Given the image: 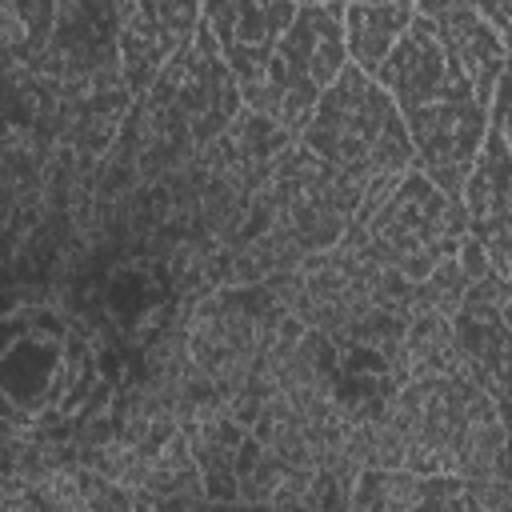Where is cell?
<instances>
[{"label": "cell", "mask_w": 512, "mask_h": 512, "mask_svg": "<svg viewBox=\"0 0 512 512\" xmlns=\"http://www.w3.org/2000/svg\"><path fill=\"white\" fill-rule=\"evenodd\" d=\"M300 4H324V0H300Z\"/></svg>", "instance_id": "cell-20"}, {"label": "cell", "mask_w": 512, "mask_h": 512, "mask_svg": "<svg viewBox=\"0 0 512 512\" xmlns=\"http://www.w3.org/2000/svg\"><path fill=\"white\" fill-rule=\"evenodd\" d=\"M492 120H500V128H504V136L512 144V68L504 72V80H500V88L492 96Z\"/></svg>", "instance_id": "cell-18"}, {"label": "cell", "mask_w": 512, "mask_h": 512, "mask_svg": "<svg viewBox=\"0 0 512 512\" xmlns=\"http://www.w3.org/2000/svg\"><path fill=\"white\" fill-rule=\"evenodd\" d=\"M468 236H476L500 276L512 280V144L500 120H488L480 156L464 184Z\"/></svg>", "instance_id": "cell-10"}, {"label": "cell", "mask_w": 512, "mask_h": 512, "mask_svg": "<svg viewBox=\"0 0 512 512\" xmlns=\"http://www.w3.org/2000/svg\"><path fill=\"white\" fill-rule=\"evenodd\" d=\"M300 144L312 148L360 196L416 168V148L392 92L352 60L324 88Z\"/></svg>", "instance_id": "cell-3"}, {"label": "cell", "mask_w": 512, "mask_h": 512, "mask_svg": "<svg viewBox=\"0 0 512 512\" xmlns=\"http://www.w3.org/2000/svg\"><path fill=\"white\" fill-rule=\"evenodd\" d=\"M468 8H476L496 32H508L512 28V0H464Z\"/></svg>", "instance_id": "cell-17"}, {"label": "cell", "mask_w": 512, "mask_h": 512, "mask_svg": "<svg viewBox=\"0 0 512 512\" xmlns=\"http://www.w3.org/2000/svg\"><path fill=\"white\" fill-rule=\"evenodd\" d=\"M388 408L404 440V468L420 476L452 472L468 484L500 480L508 428L472 364L400 380L388 392Z\"/></svg>", "instance_id": "cell-2"}, {"label": "cell", "mask_w": 512, "mask_h": 512, "mask_svg": "<svg viewBox=\"0 0 512 512\" xmlns=\"http://www.w3.org/2000/svg\"><path fill=\"white\" fill-rule=\"evenodd\" d=\"M416 16L432 24V32L440 36V44L452 52V60L468 72L476 96L492 108V96L504 80V72L512 68L508 60V44L504 32H496L476 8H468L464 0H416Z\"/></svg>", "instance_id": "cell-12"}, {"label": "cell", "mask_w": 512, "mask_h": 512, "mask_svg": "<svg viewBox=\"0 0 512 512\" xmlns=\"http://www.w3.org/2000/svg\"><path fill=\"white\" fill-rule=\"evenodd\" d=\"M144 96H152V116L168 128H180L192 144H204L216 132L232 128V120L244 108L240 84L204 16L196 36L168 60V68Z\"/></svg>", "instance_id": "cell-7"}, {"label": "cell", "mask_w": 512, "mask_h": 512, "mask_svg": "<svg viewBox=\"0 0 512 512\" xmlns=\"http://www.w3.org/2000/svg\"><path fill=\"white\" fill-rule=\"evenodd\" d=\"M4 64L8 72H32L52 44L60 0H4Z\"/></svg>", "instance_id": "cell-15"}, {"label": "cell", "mask_w": 512, "mask_h": 512, "mask_svg": "<svg viewBox=\"0 0 512 512\" xmlns=\"http://www.w3.org/2000/svg\"><path fill=\"white\" fill-rule=\"evenodd\" d=\"M348 508H388V512L432 508V512H444V508H476V500H472L468 480L452 476V472L420 476L412 468H360Z\"/></svg>", "instance_id": "cell-13"}, {"label": "cell", "mask_w": 512, "mask_h": 512, "mask_svg": "<svg viewBox=\"0 0 512 512\" xmlns=\"http://www.w3.org/2000/svg\"><path fill=\"white\" fill-rule=\"evenodd\" d=\"M344 32H348V56L364 72L376 76L384 56L396 48V40L416 20V0H344Z\"/></svg>", "instance_id": "cell-14"}, {"label": "cell", "mask_w": 512, "mask_h": 512, "mask_svg": "<svg viewBox=\"0 0 512 512\" xmlns=\"http://www.w3.org/2000/svg\"><path fill=\"white\" fill-rule=\"evenodd\" d=\"M268 208L272 232L284 236L300 256H312L344 236V228L356 220L360 192L296 136V144H288V152H280L272 164Z\"/></svg>", "instance_id": "cell-6"}, {"label": "cell", "mask_w": 512, "mask_h": 512, "mask_svg": "<svg viewBox=\"0 0 512 512\" xmlns=\"http://www.w3.org/2000/svg\"><path fill=\"white\" fill-rule=\"evenodd\" d=\"M476 276L468 272V264L460 260V252L456 256H448L444 264H436L424 280H416L412 284V316L416 312H432V316H456V308L464 304V292H468V284H472Z\"/></svg>", "instance_id": "cell-16"}, {"label": "cell", "mask_w": 512, "mask_h": 512, "mask_svg": "<svg viewBox=\"0 0 512 512\" xmlns=\"http://www.w3.org/2000/svg\"><path fill=\"white\" fill-rule=\"evenodd\" d=\"M360 224L380 260H388L412 284L424 280L448 256H456L468 240L464 196H448L420 168H408L400 184Z\"/></svg>", "instance_id": "cell-5"}, {"label": "cell", "mask_w": 512, "mask_h": 512, "mask_svg": "<svg viewBox=\"0 0 512 512\" xmlns=\"http://www.w3.org/2000/svg\"><path fill=\"white\" fill-rule=\"evenodd\" d=\"M236 496L240 504H268V508H348L352 504V488L336 472L296 464L252 432L244 436L236 456Z\"/></svg>", "instance_id": "cell-9"}, {"label": "cell", "mask_w": 512, "mask_h": 512, "mask_svg": "<svg viewBox=\"0 0 512 512\" xmlns=\"http://www.w3.org/2000/svg\"><path fill=\"white\" fill-rule=\"evenodd\" d=\"M500 316H504V324H508V332H512V292L500 300Z\"/></svg>", "instance_id": "cell-19"}, {"label": "cell", "mask_w": 512, "mask_h": 512, "mask_svg": "<svg viewBox=\"0 0 512 512\" xmlns=\"http://www.w3.org/2000/svg\"><path fill=\"white\" fill-rule=\"evenodd\" d=\"M204 0H116L120 68L132 96H144L168 60L196 36Z\"/></svg>", "instance_id": "cell-8"}, {"label": "cell", "mask_w": 512, "mask_h": 512, "mask_svg": "<svg viewBox=\"0 0 512 512\" xmlns=\"http://www.w3.org/2000/svg\"><path fill=\"white\" fill-rule=\"evenodd\" d=\"M300 0H204V24L212 28L240 92L264 72L280 36L296 20Z\"/></svg>", "instance_id": "cell-11"}, {"label": "cell", "mask_w": 512, "mask_h": 512, "mask_svg": "<svg viewBox=\"0 0 512 512\" xmlns=\"http://www.w3.org/2000/svg\"><path fill=\"white\" fill-rule=\"evenodd\" d=\"M376 80L392 92L408 124L416 168L448 196H464L492 108L476 96L468 72L452 60L428 20H412V28L376 68Z\"/></svg>", "instance_id": "cell-1"}, {"label": "cell", "mask_w": 512, "mask_h": 512, "mask_svg": "<svg viewBox=\"0 0 512 512\" xmlns=\"http://www.w3.org/2000/svg\"><path fill=\"white\" fill-rule=\"evenodd\" d=\"M344 0L300 4L296 20L280 36L264 72L240 92L244 108L268 116L272 124L300 136L324 96V88L348 68V32H344Z\"/></svg>", "instance_id": "cell-4"}]
</instances>
